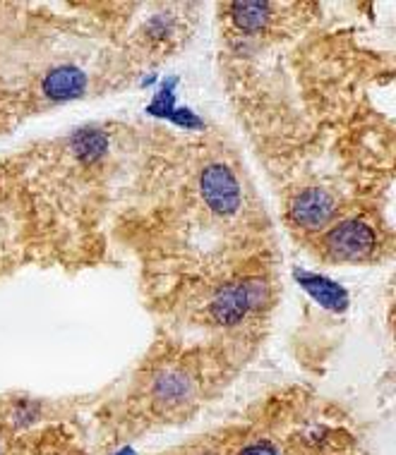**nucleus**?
<instances>
[{
  "label": "nucleus",
  "mask_w": 396,
  "mask_h": 455,
  "mask_svg": "<svg viewBox=\"0 0 396 455\" xmlns=\"http://www.w3.org/2000/svg\"><path fill=\"white\" fill-rule=\"evenodd\" d=\"M377 247V235L365 220H343L325 237L327 254L336 261H358Z\"/></svg>",
  "instance_id": "1"
},
{
  "label": "nucleus",
  "mask_w": 396,
  "mask_h": 455,
  "mask_svg": "<svg viewBox=\"0 0 396 455\" xmlns=\"http://www.w3.org/2000/svg\"><path fill=\"white\" fill-rule=\"evenodd\" d=\"M199 189L206 206L214 213L229 216L240 206V185L226 164H209L199 175Z\"/></svg>",
  "instance_id": "2"
},
{
  "label": "nucleus",
  "mask_w": 396,
  "mask_h": 455,
  "mask_svg": "<svg viewBox=\"0 0 396 455\" xmlns=\"http://www.w3.org/2000/svg\"><path fill=\"white\" fill-rule=\"evenodd\" d=\"M257 295H260V283H230L216 292L209 305V315L223 326L238 323L257 302Z\"/></svg>",
  "instance_id": "3"
},
{
  "label": "nucleus",
  "mask_w": 396,
  "mask_h": 455,
  "mask_svg": "<svg viewBox=\"0 0 396 455\" xmlns=\"http://www.w3.org/2000/svg\"><path fill=\"white\" fill-rule=\"evenodd\" d=\"M336 204H334V196L327 195L325 189H305L301 195L295 196L294 204H291V219L303 228H325L329 220L334 219Z\"/></svg>",
  "instance_id": "4"
},
{
  "label": "nucleus",
  "mask_w": 396,
  "mask_h": 455,
  "mask_svg": "<svg viewBox=\"0 0 396 455\" xmlns=\"http://www.w3.org/2000/svg\"><path fill=\"white\" fill-rule=\"evenodd\" d=\"M87 87V75L75 68V65H61L56 70H51L44 79V94L51 99V101H68V99H75L85 92Z\"/></svg>",
  "instance_id": "5"
},
{
  "label": "nucleus",
  "mask_w": 396,
  "mask_h": 455,
  "mask_svg": "<svg viewBox=\"0 0 396 455\" xmlns=\"http://www.w3.org/2000/svg\"><path fill=\"white\" fill-rule=\"evenodd\" d=\"M190 379L185 377L182 371H166V374H161L154 381V401L166 405V408H174V405L185 403L190 398Z\"/></svg>",
  "instance_id": "6"
},
{
  "label": "nucleus",
  "mask_w": 396,
  "mask_h": 455,
  "mask_svg": "<svg viewBox=\"0 0 396 455\" xmlns=\"http://www.w3.org/2000/svg\"><path fill=\"white\" fill-rule=\"evenodd\" d=\"M270 5L264 3H238L233 5V20L246 32H260L270 22Z\"/></svg>",
  "instance_id": "7"
},
{
  "label": "nucleus",
  "mask_w": 396,
  "mask_h": 455,
  "mask_svg": "<svg viewBox=\"0 0 396 455\" xmlns=\"http://www.w3.org/2000/svg\"><path fill=\"white\" fill-rule=\"evenodd\" d=\"M240 455H279V451L271 443H267V441H255V443L243 448Z\"/></svg>",
  "instance_id": "8"
}]
</instances>
